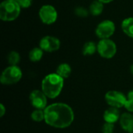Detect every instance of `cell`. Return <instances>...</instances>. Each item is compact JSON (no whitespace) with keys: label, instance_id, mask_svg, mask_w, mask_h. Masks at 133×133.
<instances>
[{"label":"cell","instance_id":"1","mask_svg":"<svg viewBox=\"0 0 133 133\" xmlns=\"http://www.w3.org/2000/svg\"><path fill=\"white\" fill-rule=\"evenodd\" d=\"M74 120V112L70 106L63 103H55L44 109L45 122L56 129H65Z\"/></svg>","mask_w":133,"mask_h":133},{"label":"cell","instance_id":"2","mask_svg":"<svg viewBox=\"0 0 133 133\" xmlns=\"http://www.w3.org/2000/svg\"><path fill=\"white\" fill-rule=\"evenodd\" d=\"M63 83V78L59 76L57 73H51L46 76L42 80L41 89L47 97L54 99L62 92Z\"/></svg>","mask_w":133,"mask_h":133},{"label":"cell","instance_id":"3","mask_svg":"<svg viewBox=\"0 0 133 133\" xmlns=\"http://www.w3.org/2000/svg\"><path fill=\"white\" fill-rule=\"evenodd\" d=\"M21 7L15 0H5L0 5V19L2 21H12L18 18Z\"/></svg>","mask_w":133,"mask_h":133},{"label":"cell","instance_id":"4","mask_svg":"<svg viewBox=\"0 0 133 133\" xmlns=\"http://www.w3.org/2000/svg\"><path fill=\"white\" fill-rule=\"evenodd\" d=\"M21 78V69L17 65H10L2 72L0 81L4 85H12L19 82Z\"/></svg>","mask_w":133,"mask_h":133},{"label":"cell","instance_id":"5","mask_svg":"<svg viewBox=\"0 0 133 133\" xmlns=\"http://www.w3.org/2000/svg\"><path fill=\"white\" fill-rule=\"evenodd\" d=\"M97 45V51L99 55L104 58H113L117 51V47L115 43L108 39H101Z\"/></svg>","mask_w":133,"mask_h":133},{"label":"cell","instance_id":"6","mask_svg":"<svg viewBox=\"0 0 133 133\" xmlns=\"http://www.w3.org/2000/svg\"><path fill=\"white\" fill-rule=\"evenodd\" d=\"M39 17L42 23L50 25L57 20L58 12L54 6L51 5H44L39 10Z\"/></svg>","mask_w":133,"mask_h":133},{"label":"cell","instance_id":"7","mask_svg":"<svg viewBox=\"0 0 133 133\" xmlns=\"http://www.w3.org/2000/svg\"><path fill=\"white\" fill-rule=\"evenodd\" d=\"M115 31V25L111 20L107 19L101 22L95 30L96 35L100 39H108Z\"/></svg>","mask_w":133,"mask_h":133},{"label":"cell","instance_id":"8","mask_svg":"<svg viewBox=\"0 0 133 133\" xmlns=\"http://www.w3.org/2000/svg\"><path fill=\"white\" fill-rule=\"evenodd\" d=\"M106 102L112 108H119L125 106V104L127 101V98L125 95L116 90L108 91L105 95Z\"/></svg>","mask_w":133,"mask_h":133},{"label":"cell","instance_id":"9","mask_svg":"<svg viewBox=\"0 0 133 133\" xmlns=\"http://www.w3.org/2000/svg\"><path fill=\"white\" fill-rule=\"evenodd\" d=\"M40 48L47 52H53L59 49L60 41L53 36H45L40 41Z\"/></svg>","mask_w":133,"mask_h":133},{"label":"cell","instance_id":"10","mask_svg":"<svg viewBox=\"0 0 133 133\" xmlns=\"http://www.w3.org/2000/svg\"><path fill=\"white\" fill-rule=\"evenodd\" d=\"M30 101L33 107L37 109H45L47 107V96L43 91L34 90L30 94Z\"/></svg>","mask_w":133,"mask_h":133},{"label":"cell","instance_id":"11","mask_svg":"<svg viewBox=\"0 0 133 133\" xmlns=\"http://www.w3.org/2000/svg\"><path fill=\"white\" fill-rule=\"evenodd\" d=\"M120 125L123 130L129 133L133 132V115L124 113L120 117Z\"/></svg>","mask_w":133,"mask_h":133},{"label":"cell","instance_id":"12","mask_svg":"<svg viewBox=\"0 0 133 133\" xmlns=\"http://www.w3.org/2000/svg\"><path fill=\"white\" fill-rule=\"evenodd\" d=\"M120 118V111L116 108H110L104 113V119L108 123L114 124Z\"/></svg>","mask_w":133,"mask_h":133},{"label":"cell","instance_id":"13","mask_svg":"<svg viewBox=\"0 0 133 133\" xmlns=\"http://www.w3.org/2000/svg\"><path fill=\"white\" fill-rule=\"evenodd\" d=\"M122 29L127 36L133 38V17L126 18L122 21Z\"/></svg>","mask_w":133,"mask_h":133},{"label":"cell","instance_id":"14","mask_svg":"<svg viewBox=\"0 0 133 133\" xmlns=\"http://www.w3.org/2000/svg\"><path fill=\"white\" fill-rule=\"evenodd\" d=\"M104 10V3L101 2L98 0L94 1L89 8V12L93 16H99L102 13Z\"/></svg>","mask_w":133,"mask_h":133},{"label":"cell","instance_id":"15","mask_svg":"<svg viewBox=\"0 0 133 133\" xmlns=\"http://www.w3.org/2000/svg\"><path fill=\"white\" fill-rule=\"evenodd\" d=\"M72 72V69L70 65L67 63L60 64L56 70V73L63 79H67Z\"/></svg>","mask_w":133,"mask_h":133},{"label":"cell","instance_id":"16","mask_svg":"<svg viewBox=\"0 0 133 133\" xmlns=\"http://www.w3.org/2000/svg\"><path fill=\"white\" fill-rule=\"evenodd\" d=\"M97 51V45L93 41H88L85 43L83 47L82 52L83 55H92Z\"/></svg>","mask_w":133,"mask_h":133},{"label":"cell","instance_id":"17","mask_svg":"<svg viewBox=\"0 0 133 133\" xmlns=\"http://www.w3.org/2000/svg\"><path fill=\"white\" fill-rule=\"evenodd\" d=\"M43 50L41 48H34L29 53V58L30 61L36 62H39L43 56Z\"/></svg>","mask_w":133,"mask_h":133},{"label":"cell","instance_id":"18","mask_svg":"<svg viewBox=\"0 0 133 133\" xmlns=\"http://www.w3.org/2000/svg\"><path fill=\"white\" fill-rule=\"evenodd\" d=\"M7 60L10 65H16L20 61V55L16 51H11L7 56Z\"/></svg>","mask_w":133,"mask_h":133},{"label":"cell","instance_id":"19","mask_svg":"<svg viewBox=\"0 0 133 133\" xmlns=\"http://www.w3.org/2000/svg\"><path fill=\"white\" fill-rule=\"evenodd\" d=\"M31 118L37 122H41L44 120V111L41 109H36L31 114Z\"/></svg>","mask_w":133,"mask_h":133},{"label":"cell","instance_id":"20","mask_svg":"<svg viewBox=\"0 0 133 133\" xmlns=\"http://www.w3.org/2000/svg\"><path fill=\"white\" fill-rule=\"evenodd\" d=\"M74 12H75V13H76L78 16H79V17H86V16H87L88 14H89V11H87L85 8L81 7V6L76 7V8L75 9Z\"/></svg>","mask_w":133,"mask_h":133},{"label":"cell","instance_id":"21","mask_svg":"<svg viewBox=\"0 0 133 133\" xmlns=\"http://www.w3.org/2000/svg\"><path fill=\"white\" fill-rule=\"evenodd\" d=\"M115 129V125L114 124L111 123H108L106 122L102 128V132L103 133H113Z\"/></svg>","mask_w":133,"mask_h":133},{"label":"cell","instance_id":"22","mask_svg":"<svg viewBox=\"0 0 133 133\" xmlns=\"http://www.w3.org/2000/svg\"><path fill=\"white\" fill-rule=\"evenodd\" d=\"M19 5L21 7V9H26L29 8L32 5L33 0H15Z\"/></svg>","mask_w":133,"mask_h":133},{"label":"cell","instance_id":"23","mask_svg":"<svg viewBox=\"0 0 133 133\" xmlns=\"http://www.w3.org/2000/svg\"><path fill=\"white\" fill-rule=\"evenodd\" d=\"M125 108L130 112H133V101L127 99L125 104Z\"/></svg>","mask_w":133,"mask_h":133},{"label":"cell","instance_id":"24","mask_svg":"<svg viewBox=\"0 0 133 133\" xmlns=\"http://www.w3.org/2000/svg\"><path fill=\"white\" fill-rule=\"evenodd\" d=\"M0 110H1L0 116H1V117H2V116L5 115V107H4V105H3L2 104L0 105Z\"/></svg>","mask_w":133,"mask_h":133},{"label":"cell","instance_id":"25","mask_svg":"<svg viewBox=\"0 0 133 133\" xmlns=\"http://www.w3.org/2000/svg\"><path fill=\"white\" fill-rule=\"evenodd\" d=\"M127 99L132 100L133 101V90L129 92V94H128V96H127Z\"/></svg>","mask_w":133,"mask_h":133},{"label":"cell","instance_id":"26","mask_svg":"<svg viewBox=\"0 0 133 133\" xmlns=\"http://www.w3.org/2000/svg\"><path fill=\"white\" fill-rule=\"evenodd\" d=\"M98 1H100L101 2H102V3H110V2H111L112 1H114V0H98Z\"/></svg>","mask_w":133,"mask_h":133},{"label":"cell","instance_id":"27","mask_svg":"<svg viewBox=\"0 0 133 133\" xmlns=\"http://www.w3.org/2000/svg\"><path fill=\"white\" fill-rule=\"evenodd\" d=\"M130 72H131V73L133 75V64L131 65V67H130Z\"/></svg>","mask_w":133,"mask_h":133},{"label":"cell","instance_id":"28","mask_svg":"<svg viewBox=\"0 0 133 133\" xmlns=\"http://www.w3.org/2000/svg\"><path fill=\"white\" fill-rule=\"evenodd\" d=\"M132 133H133V132H132Z\"/></svg>","mask_w":133,"mask_h":133}]
</instances>
